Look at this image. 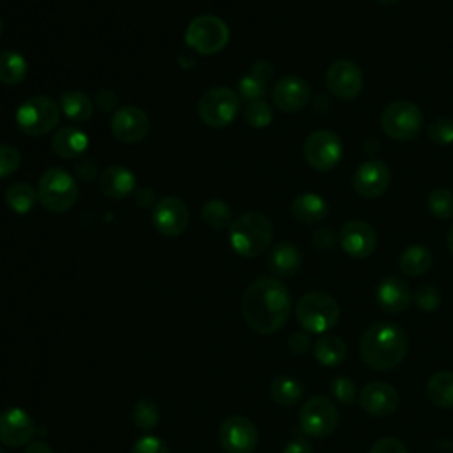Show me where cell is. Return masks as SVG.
Masks as SVG:
<instances>
[{
	"label": "cell",
	"mask_w": 453,
	"mask_h": 453,
	"mask_svg": "<svg viewBox=\"0 0 453 453\" xmlns=\"http://www.w3.org/2000/svg\"><path fill=\"white\" fill-rule=\"evenodd\" d=\"M434 257L425 244L407 246L398 258V267L407 276H421L432 267Z\"/></svg>",
	"instance_id": "cell-27"
},
{
	"label": "cell",
	"mask_w": 453,
	"mask_h": 453,
	"mask_svg": "<svg viewBox=\"0 0 453 453\" xmlns=\"http://www.w3.org/2000/svg\"><path fill=\"white\" fill-rule=\"evenodd\" d=\"M25 453H53V449H51V446H50L48 442H44V441H34V442H30V444L27 446Z\"/></svg>",
	"instance_id": "cell-51"
},
{
	"label": "cell",
	"mask_w": 453,
	"mask_h": 453,
	"mask_svg": "<svg viewBox=\"0 0 453 453\" xmlns=\"http://www.w3.org/2000/svg\"><path fill=\"white\" fill-rule=\"evenodd\" d=\"M28 71L27 60L16 50H2L0 51V83L4 85H18L25 80Z\"/></svg>",
	"instance_id": "cell-30"
},
{
	"label": "cell",
	"mask_w": 453,
	"mask_h": 453,
	"mask_svg": "<svg viewBox=\"0 0 453 453\" xmlns=\"http://www.w3.org/2000/svg\"><path fill=\"white\" fill-rule=\"evenodd\" d=\"M136 202H138V205H142V207H152V205H156L157 200L154 198L152 189H142V191L136 193Z\"/></svg>",
	"instance_id": "cell-50"
},
{
	"label": "cell",
	"mask_w": 453,
	"mask_h": 453,
	"mask_svg": "<svg viewBox=\"0 0 453 453\" xmlns=\"http://www.w3.org/2000/svg\"><path fill=\"white\" fill-rule=\"evenodd\" d=\"M159 407L150 398H140L133 407V423L143 432H150L159 423Z\"/></svg>",
	"instance_id": "cell-35"
},
{
	"label": "cell",
	"mask_w": 453,
	"mask_h": 453,
	"mask_svg": "<svg viewBox=\"0 0 453 453\" xmlns=\"http://www.w3.org/2000/svg\"><path fill=\"white\" fill-rule=\"evenodd\" d=\"M412 301L421 311L430 313L441 306V292L435 285H421L412 294Z\"/></svg>",
	"instance_id": "cell-38"
},
{
	"label": "cell",
	"mask_w": 453,
	"mask_h": 453,
	"mask_svg": "<svg viewBox=\"0 0 453 453\" xmlns=\"http://www.w3.org/2000/svg\"><path fill=\"white\" fill-rule=\"evenodd\" d=\"M283 453H313V448L310 441H306L304 437H297L285 446Z\"/></svg>",
	"instance_id": "cell-47"
},
{
	"label": "cell",
	"mask_w": 453,
	"mask_h": 453,
	"mask_svg": "<svg viewBox=\"0 0 453 453\" xmlns=\"http://www.w3.org/2000/svg\"><path fill=\"white\" fill-rule=\"evenodd\" d=\"M426 396L428 400L441 407V409H449L453 407V372L442 370L435 372L428 380H426Z\"/></svg>",
	"instance_id": "cell-28"
},
{
	"label": "cell",
	"mask_w": 453,
	"mask_h": 453,
	"mask_svg": "<svg viewBox=\"0 0 453 453\" xmlns=\"http://www.w3.org/2000/svg\"><path fill=\"white\" fill-rule=\"evenodd\" d=\"M189 223V209L177 196H165L156 202L152 209V225L154 228L166 235L177 237L180 235Z\"/></svg>",
	"instance_id": "cell-16"
},
{
	"label": "cell",
	"mask_w": 453,
	"mask_h": 453,
	"mask_svg": "<svg viewBox=\"0 0 453 453\" xmlns=\"http://www.w3.org/2000/svg\"><path fill=\"white\" fill-rule=\"evenodd\" d=\"M35 434V425L30 414L19 407H9L0 412V441L11 448H19L30 442Z\"/></svg>",
	"instance_id": "cell-19"
},
{
	"label": "cell",
	"mask_w": 453,
	"mask_h": 453,
	"mask_svg": "<svg viewBox=\"0 0 453 453\" xmlns=\"http://www.w3.org/2000/svg\"><path fill=\"white\" fill-rule=\"evenodd\" d=\"M311 347V338L308 334V331H294L290 336H288V349L297 354V356H303L310 350Z\"/></svg>",
	"instance_id": "cell-45"
},
{
	"label": "cell",
	"mask_w": 453,
	"mask_h": 453,
	"mask_svg": "<svg viewBox=\"0 0 453 453\" xmlns=\"http://www.w3.org/2000/svg\"><path fill=\"white\" fill-rule=\"evenodd\" d=\"M391 184V170L380 159H366L363 161L354 175L352 188L363 198H379L382 196Z\"/></svg>",
	"instance_id": "cell-14"
},
{
	"label": "cell",
	"mask_w": 453,
	"mask_h": 453,
	"mask_svg": "<svg viewBox=\"0 0 453 453\" xmlns=\"http://www.w3.org/2000/svg\"><path fill=\"white\" fill-rule=\"evenodd\" d=\"M117 101H119V99H117L115 92L110 90V88L99 90V92L96 94V97H94V104H96L103 113L115 110V108H117Z\"/></svg>",
	"instance_id": "cell-46"
},
{
	"label": "cell",
	"mask_w": 453,
	"mask_h": 453,
	"mask_svg": "<svg viewBox=\"0 0 453 453\" xmlns=\"http://www.w3.org/2000/svg\"><path fill=\"white\" fill-rule=\"evenodd\" d=\"M0 453H2V451H0Z\"/></svg>",
	"instance_id": "cell-55"
},
{
	"label": "cell",
	"mask_w": 453,
	"mask_h": 453,
	"mask_svg": "<svg viewBox=\"0 0 453 453\" xmlns=\"http://www.w3.org/2000/svg\"><path fill=\"white\" fill-rule=\"evenodd\" d=\"M99 188L108 198L122 200L136 191V177L126 166L111 165L101 172Z\"/></svg>",
	"instance_id": "cell-22"
},
{
	"label": "cell",
	"mask_w": 453,
	"mask_h": 453,
	"mask_svg": "<svg viewBox=\"0 0 453 453\" xmlns=\"http://www.w3.org/2000/svg\"><path fill=\"white\" fill-rule=\"evenodd\" d=\"M296 317L301 327L308 333H326L340 320V306L334 297L326 292L313 290L304 294L296 306Z\"/></svg>",
	"instance_id": "cell-4"
},
{
	"label": "cell",
	"mask_w": 453,
	"mask_h": 453,
	"mask_svg": "<svg viewBox=\"0 0 453 453\" xmlns=\"http://www.w3.org/2000/svg\"><path fill=\"white\" fill-rule=\"evenodd\" d=\"M359 403L365 412L382 418L389 416L398 407V393L396 389L382 380H373L363 386L359 395Z\"/></svg>",
	"instance_id": "cell-20"
},
{
	"label": "cell",
	"mask_w": 453,
	"mask_h": 453,
	"mask_svg": "<svg viewBox=\"0 0 453 453\" xmlns=\"http://www.w3.org/2000/svg\"><path fill=\"white\" fill-rule=\"evenodd\" d=\"M446 244H448V250L453 253V225L448 228V235H446Z\"/></svg>",
	"instance_id": "cell-52"
},
{
	"label": "cell",
	"mask_w": 453,
	"mask_h": 453,
	"mask_svg": "<svg viewBox=\"0 0 453 453\" xmlns=\"http://www.w3.org/2000/svg\"><path fill=\"white\" fill-rule=\"evenodd\" d=\"M60 106L48 96H32L16 110V124L28 136H44L57 127Z\"/></svg>",
	"instance_id": "cell-7"
},
{
	"label": "cell",
	"mask_w": 453,
	"mask_h": 453,
	"mask_svg": "<svg viewBox=\"0 0 453 453\" xmlns=\"http://www.w3.org/2000/svg\"><path fill=\"white\" fill-rule=\"evenodd\" d=\"M338 409L331 398L324 395H315L308 398L299 409V426L310 437H327L338 426Z\"/></svg>",
	"instance_id": "cell-9"
},
{
	"label": "cell",
	"mask_w": 453,
	"mask_h": 453,
	"mask_svg": "<svg viewBox=\"0 0 453 453\" xmlns=\"http://www.w3.org/2000/svg\"><path fill=\"white\" fill-rule=\"evenodd\" d=\"M379 306L388 313H402L411 304V290L407 283L398 276H386L375 292Z\"/></svg>",
	"instance_id": "cell-21"
},
{
	"label": "cell",
	"mask_w": 453,
	"mask_h": 453,
	"mask_svg": "<svg viewBox=\"0 0 453 453\" xmlns=\"http://www.w3.org/2000/svg\"><path fill=\"white\" fill-rule=\"evenodd\" d=\"M425 126V117L419 106L412 101H393L380 113V129L386 136L398 142L416 138Z\"/></svg>",
	"instance_id": "cell-6"
},
{
	"label": "cell",
	"mask_w": 453,
	"mask_h": 453,
	"mask_svg": "<svg viewBox=\"0 0 453 453\" xmlns=\"http://www.w3.org/2000/svg\"><path fill=\"white\" fill-rule=\"evenodd\" d=\"M21 165L19 150L11 143H0V179L12 175Z\"/></svg>",
	"instance_id": "cell-41"
},
{
	"label": "cell",
	"mask_w": 453,
	"mask_h": 453,
	"mask_svg": "<svg viewBox=\"0 0 453 453\" xmlns=\"http://www.w3.org/2000/svg\"><path fill=\"white\" fill-rule=\"evenodd\" d=\"M368 453H407V448L396 437H380L372 444Z\"/></svg>",
	"instance_id": "cell-44"
},
{
	"label": "cell",
	"mask_w": 453,
	"mask_h": 453,
	"mask_svg": "<svg viewBox=\"0 0 453 453\" xmlns=\"http://www.w3.org/2000/svg\"><path fill=\"white\" fill-rule=\"evenodd\" d=\"M241 106L237 92L228 87H212L202 94L198 101V115L211 127L228 126Z\"/></svg>",
	"instance_id": "cell-10"
},
{
	"label": "cell",
	"mask_w": 453,
	"mask_h": 453,
	"mask_svg": "<svg viewBox=\"0 0 453 453\" xmlns=\"http://www.w3.org/2000/svg\"><path fill=\"white\" fill-rule=\"evenodd\" d=\"M409 340L402 327L391 322H375L365 329L359 340V354L373 370H391L407 354Z\"/></svg>",
	"instance_id": "cell-2"
},
{
	"label": "cell",
	"mask_w": 453,
	"mask_h": 453,
	"mask_svg": "<svg viewBox=\"0 0 453 453\" xmlns=\"http://www.w3.org/2000/svg\"><path fill=\"white\" fill-rule=\"evenodd\" d=\"M76 173H78V177H81V179H85V180L94 179V175H96V166L92 165V161H83V163H80V165L76 166Z\"/></svg>",
	"instance_id": "cell-49"
},
{
	"label": "cell",
	"mask_w": 453,
	"mask_h": 453,
	"mask_svg": "<svg viewBox=\"0 0 453 453\" xmlns=\"http://www.w3.org/2000/svg\"><path fill=\"white\" fill-rule=\"evenodd\" d=\"M60 111L73 122H87L94 113L92 99L81 90H65L58 99Z\"/></svg>",
	"instance_id": "cell-26"
},
{
	"label": "cell",
	"mask_w": 453,
	"mask_h": 453,
	"mask_svg": "<svg viewBox=\"0 0 453 453\" xmlns=\"http://www.w3.org/2000/svg\"><path fill=\"white\" fill-rule=\"evenodd\" d=\"M303 386L297 379L294 377H287V375H280L276 379H273L271 386H269V395L271 398L280 403V405H294L303 398Z\"/></svg>",
	"instance_id": "cell-32"
},
{
	"label": "cell",
	"mask_w": 453,
	"mask_h": 453,
	"mask_svg": "<svg viewBox=\"0 0 453 453\" xmlns=\"http://www.w3.org/2000/svg\"><path fill=\"white\" fill-rule=\"evenodd\" d=\"M230 39L226 23L212 14H202L189 21L184 41L186 46L200 55H212L221 51Z\"/></svg>",
	"instance_id": "cell-8"
},
{
	"label": "cell",
	"mask_w": 453,
	"mask_h": 453,
	"mask_svg": "<svg viewBox=\"0 0 453 453\" xmlns=\"http://www.w3.org/2000/svg\"><path fill=\"white\" fill-rule=\"evenodd\" d=\"M342 250L354 258H368L377 248V234L373 226L363 219H349L338 232Z\"/></svg>",
	"instance_id": "cell-17"
},
{
	"label": "cell",
	"mask_w": 453,
	"mask_h": 453,
	"mask_svg": "<svg viewBox=\"0 0 453 453\" xmlns=\"http://www.w3.org/2000/svg\"><path fill=\"white\" fill-rule=\"evenodd\" d=\"M251 74H255L257 78H260V80H264L267 83L271 80V76H273V65L267 60H257L251 65Z\"/></svg>",
	"instance_id": "cell-48"
},
{
	"label": "cell",
	"mask_w": 453,
	"mask_h": 453,
	"mask_svg": "<svg viewBox=\"0 0 453 453\" xmlns=\"http://www.w3.org/2000/svg\"><path fill=\"white\" fill-rule=\"evenodd\" d=\"M338 241V234L334 232V228L331 226H322V228H317L311 235V244L320 250V251H329L334 248Z\"/></svg>",
	"instance_id": "cell-43"
},
{
	"label": "cell",
	"mask_w": 453,
	"mask_h": 453,
	"mask_svg": "<svg viewBox=\"0 0 453 453\" xmlns=\"http://www.w3.org/2000/svg\"><path fill=\"white\" fill-rule=\"evenodd\" d=\"M202 219L207 226H211L212 230H223L226 226L232 225V209L225 200L214 198L203 203L202 207Z\"/></svg>",
	"instance_id": "cell-33"
},
{
	"label": "cell",
	"mask_w": 453,
	"mask_h": 453,
	"mask_svg": "<svg viewBox=\"0 0 453 453\" xmlns=\"http://www.w3.org/2000/svg\"><path fill=\"white\" fill-rule=\"evenodd\" d=\"M301 264H303V255L294 242L281 241L269 250L267 267L278 278L294 276L301 269Z\"/></svg>",
	"instance_id": "cell-23"
},
{
	"label": "cell",
	"mask_w": 453,
	"mask_h": 453,
	"mask_svg": "<svg viewBox=\"0 0 453 453\" xmlns=\"http://www.w3.org/2000/svg\"><path fill=\"white\" fill-rule=\"evenodd\" d=\"M329 391L331 395L340 402V403H345V405H350L354 403L356 400V386L354 382L345 377V375H338L331 380V386H329Z\"/></svg>",
	"instance_id": "cell-40"
},
{
	"label": "cell",
	"mask_w": 453,
	"mask_h": 453,
	"mask_svg": "<svg viewBox=\"0 0 453 453\" xmlns=\"http://www.w3.org/2000/svg\"><path fill=\"white\" fill-rule=\"evenodd\" d=\"M274 228L271 219L258 211L241 214L228 226V241L232 250L246 258L262 255L271 246Z\"/></svg>",
	"instance_id": "cell-3"
},
{
	"label": "cell",
	"mask_w": 453,
	"mask_h": 453,
	"mask_svg": "<svg viewBox=\"0 0 453 453\" xmlns=\"http://www.w3.org/2000/svg\"><path fill=\"white\" fill-rule=\"evenodd\" d=\"M113 136L122 143H138L142 142L150 131V119L149 115L133 104L120 106L115 110L111 122H110Z\"/></svg>",
	"instance_id": "cell-15"
},
{
	"label": "cell",
	"mask_w": 453,
	"mask_h": 453,
	"mask_svg": "<svg viewBox=\"0 0 453 453\" xmlns=\"http://www.w3.org/2000/svg\"><path fill=\"white\" fill-rule=\"evenodd\" d=\"M87 147H88V136L74 126L60 127L51 136V149L62 159H76L87 150Z\"/></svg>",
	"instance_id": "cell-24"
},
{
	"label": "cell",
	"mask_w": 453,
	"mask_h": 453,
	"mask_svg": "<svg viewBox=\"0 0 453 453\" xmlns=\"http://www.w3.org/2000/svg\"><path fill=\"white\" fill-rule=\"evenodd\" d=\"M311 99V88L308 81L301 76L288 74L280 78L273 87V101L274 104L287 113H294L303 110Z\"/></svg>",
	"instance_id": "cell-18"
},
{
	"label": "cell",
	"mask_w": 453,
	"mask_h": 453,
	"mask_svg": "<svg viewBox=\"0 0 453 453\" xmlns=\"http://www.w3.org/2000/svg\"><path fill=\"white\" fill-rule=\"evenodd\" d=\"M363 85L365 78L361 67L349 58L334 60L326 71V87L340 101L356 99L361 94Z\"/></svg>",
	"instance_id": "cell-12"
},
{
	"label": "cell",
	"mask_w": 453,
	"mask_h": 453,
	"mask_svg": "<svg viewBox=\"0 0 453 453\" xmlns=\"http://www.w3.org/2000/svg\"><path fill=\"white\" fill-rule=\"evenodd\" d=\"M37 198L46 211L65 212L78 200L76 179L64 168H50L39 179Z\"/></svg>",
	"instance_id": "cell-5"
},
{
	"label": "cell",
	"mask_w": 453,
	"mask_h": 453,
	"mask_svg": "<svg viewBox=\"0 0 453 453\" xmlns=\"http://www.w3.org/2000/svg\"><path fill=\"white\" fill-rule=\"evenodd\" d=\"M303 154L313 170L329 172L342 161L343 143L334 131L317 129L306 136Z\"/></svg>",
	"instance_id": "cell-11"
},
{
	"label": "cell",
	"mask_w": 453,
	"mask_h": 453,
	"mask_svg": "<svg viewBox=\"0 0 453 453\" xmlns=\"http://www.w3.org/2000/svg\"><path fill=\"white\" fill-rule=\"evenodd\" d=\"M313 356L322 366H338L347 357V345L342 338L326 334L315 342Z\"/></svg>",
	"instance_id": "cell-29"
},
{
	"label": "cell",
	"mask_w": 453,
	"mask_h": 453,
	"mask_svg": "<svg viewBox=\"0 0 453 453\" xmlns=\"http://www.w3.org/2000/svg\"><path fill=\"white\" fill-rule=\"evenodd\" d=\"M290 310V292L274 276L257 278L242 294V319L248 327L258 334H273L280 331L287 324Z\"/></svg>",
	"instance_id": "cell-1"
},
{
	"label": "cell",
	"mask_w": 453,
	"mask_h": 453,
	"mask_svg": "<svg viewBox=\"0 0 453 453\" xmlns=\"http://www.w3.org/2000/svg\"><path fill=\"white\" fill-rule=\"evenodd\" d=\"M237 90L241 97H244L246 101H257V99H264L267 92V83L250 73L239 80Z\"/></svg>",
	"instance_id": "cell-39"
},
{
	"label": "cell",
	"mask_w": 453,
	"mask_h": 453,
	"mask_svg": "<svg viewBox=\"0 0 453 453\" xmlns=\"http://www.w3.org/2000/svg\"><path fill=\"white\" fill-rule=\"evenodd\" d=\"M242 117L251 127H267L273 122V108L264 99L250 101L242 110Z\"/></svg>",
	"instance_id": "cell-36"
},
{
	"label": "cell",
	"mask_w": 453,
	"mask_h": 453,
	"mask_svg": "<svg viewBox=\"0 0 453 453\" xmlns=\"http://www.w3.org/2000/svg\"><path fill=\"white\" fill-rule=\"evenodd\" d=\"M426 136L435 145H449L453 143V119L451 117H437L426 126Z\"/></svg>",
	"instance_id": "cell-37"
},
{
	"label": "cell",
	"mask_w": 453,
	"mask_h": 453,
	"mask_svg": "<svg viewBox=\"0 0 453 453\" xmlns=\"http://www.w3.org/2000/svg\"><path fill=\"white\" fill-rule=\"evenodd\" d=\"M290 212L297 221L311 225V223H319L327 218L329 205L320 195L301 193L292 200Z\"/></svg>",
	"instance_id": "cell-25"
},
{
	"label": "cell",
	"mask_w": 453,
	"mask_h": 453,
	"mask_svg": "<svg viewBox=\"0 0 453 453\" xmlns=\"http://www.w3.org/2000/svg\"><path fill=\"white\" fill-rule=\"evenodd\" d=\"M2 30H4V21H2V18H0V35H2Z\"/></svg>",
	"instance_id": "cell-54"
},
{
	"label": "cell",
	"mask_w": 453,
	"mask_h": 453,
	"mask_svg": "<svg viewBox=\"0 0 453 453\" xmlns=\"http://www.w3.org/2000/svg\"><path fill=\"white\" fill-rule=\"evenodd\" d=\"M426 209L437 219L453 218V191L448 188H435L426 195Z\"/></svg>",
	"instance_id": "cell-34"
},
{
	"label": "cell",
	"mask_w": 453,
	"mask_h": 453,
	"mask_svg": "<svg viewBox=\"0 0 453 453\" xmlns=\"http://www.w3.org/2000/svg\"><path fill=\"white\" fill-rule=\"evenodd\" d=\"M131 453H170L165 441H161L156 435H143L140 437L133 448Z\"/></svg>",
	"instance_id": "cell-42"
},
{
	"label": "cell",
	"mask_w": 453,
	"mask_h": 453,
	"mask_svg": "<svg viewBox=\"0 0 453 453\" xmlns=\"http://www.w3.org/2000/svg\"><path fill=\"white\" fill-rule=\"evenodd\" d=\"M218 439L225 453H253L258 444V432L251 419L230 416L221 423Z\"/></svg>",
	"instance_id": "cell-13"
},
{
	"label": "cell",
	"mask_w": 453,
	"mask_h": 453,
	"mask_svg": "<svg viewBox=\"0 0 453 453\" xmlns=\"http://www.w3.org/2000/svg\"><path fill=\"white\" fill-rule=\"evenodd\" d=\"M4 200L11 211H14L18 214H25V212L32 211V207L35 205V202L39 198H37V191L30 184L14 182L5 189Z\"/></svg>",
	"instance_id": "cell-31"
},
{
	"label": "cell",
	"mask_w": 453,
	"mask_h": 453,
	"mask_svg": "<svg viewBox=\"0 0 453 453\" xmlns=\"http://www.w3.org/2000/svg\"><path fill=\"white\" fill-rule=\"evenodd\" d=\"M396 2H400V0H377V4H380V5H393Z\"/></svg>",
	"instance_id": "cell-53"
}]
</instances>
